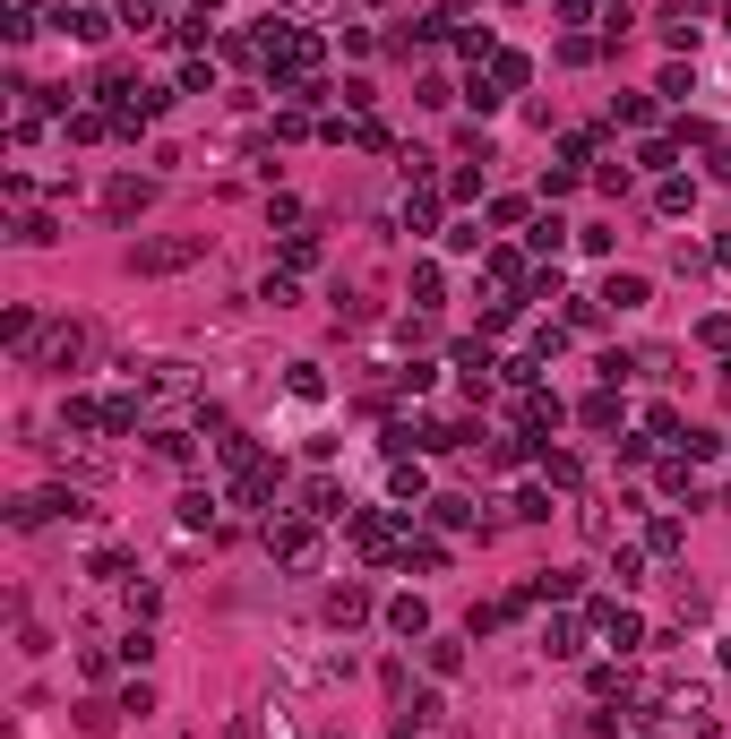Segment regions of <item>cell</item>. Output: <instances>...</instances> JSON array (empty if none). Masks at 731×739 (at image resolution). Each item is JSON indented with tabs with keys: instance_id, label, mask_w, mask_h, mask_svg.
Segmentation results:
<instances>
[{
	"instance_id": "cell-3",
	"label": "cell",
	"mask_w": 731,
	"mask_h": 739,
	"mask_svg": "<svg viewBox=\"0 0 731 739\" xmlns=\"http://www.w3.org/2000/svg\"><path fill=\"white\" fill-rule=\"evenodd\" d=\"M327 619H336V628H353V619H370V593H362V585H336V593H327Z\"/></svg>"
},
{
	"instance_id": "cell-1",
	"label": "cell",
	"mask_w": 731,
	"mask_h": 739,
	"mask_svg": "<svg viewBox=\"0 0 731 739\" xmlns=\"http://www.w3.org/2000/svg\"><path fill=\"white\" fill-rule=\"evenodd\" d=\"M198 250H207V233H172V241H138V250H129V267H138V275H172V267H190Z\"/></svg>"
},
{
	"instance_id": "cell-4",
	"label": "cell",
	"mask_w": 731,
	"mask_h": 739,
	"mask_svg": "<svg viewBox=\"0 0 731 739\" xmlns=\"http://www.w3.org/2000/svg\"><path fill=\"white\" fill-rule=\"evenodd\" d=\"M52 26H61V35H78V43H104V35H112V26H104V9H61Z\"/></svg>"
},
{
	"instance_id": "cell-5",
	"label": "cell",
	"mask_w": 731,
	"mask_h": 739,
	"mask_svg": "<svg viewBox=\"0 0 731 739\" xmlns=\"http://www.w3.org/2000/svg\"><path fill=\"white\" fill-rule=\"evenodd\" d=\"M147 198H155V181H112V198H104V207H112V215H121V224H129V215L147 207Z\"/></svg>"
},
{
	"instance_id": "cell-6",
	"label": "cell",
	"mask_w": 731,
	"mask_h": 739,
	"mask_svg": "<svg viewBox=\"0 0 731 739\" xmlns=\"http://www.w3.org/2000/svg\"><path fill=\"white\" fill-rule=\"evenodd\" d=\"M267 550H276V559H310V533L301 525H267Z\"/></svg>"
},
{
	"instance_id": "cell-2",
	"label": "cell",
	"mask_w": 731,
	"mask_h": 739,
	"mask_svg": "<svg viewBox=\"0 0 731 739\" xmlns=\"http://www.w3.org/2000/svg\"><path fill=\"white\" fill-rule=\"evenodd\" d=\"M78 361H86V336H78V327H61V336H43V370H61V379H69Z\"/></svg>"
},
{
	"instance_id": "cell-8",
	"label": "cell",
	"mask_w": 731,
	"mask_h": 739,
	"mask_svg": "<svg viewBox=\"0 0 731 739\" xmlns=\"http://www.w3.org/2000/svg\"><path fill=\"white\" fill-rule=\"evenodd\" d=\"M602 301H611V310H637V301H645V275H611V293H602Z\"/></svg>"
},
{
	"instance_id": "cell-7",
	"label": "cell",
	"mask_w": 731,
	"mask_h": 739,
	"mask_svg": "<svg viewBox=\"0 0 731 739\" xmlns=\"http://www.w3.org/2000/svg\"><path fill=\"white\" fill-rule=\"evenodd\" d=\"M422 619H430V611L413 602V593H405V602H387V628H396V636H422Z\"/></svg>"
}]
</instances>
